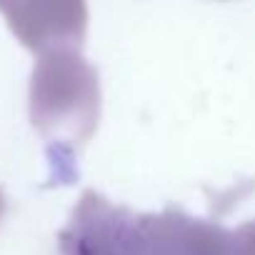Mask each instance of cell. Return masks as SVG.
Segmentation results:
<instances>
[{"instance_id": "cell-1", "label": "cell", "mask_w": 255, "mask_h": 255, "mask_svg": "<svg viewBox=\"0 0 255 255\" xmlns=\"http://www.w3.org/2000/svg\"><path fill=\"white\" fill-rule=\"evenodd\" d=\"M60 255H255V220L230 228L173 208L138 213L88 190L60 233Z\"/></svg>"}, {"instance_id": "cell-2", "label": "cell", "mask_w": 255, "mask_h": 255, "mask_svg": "<svg viewBox=\"0 0 255 255\" xmlns=\"http://www.w3.org/2000/svg\"><path fill=\"white\" fill-rule=\"evenodd\" d=\"M80 40L70 38L38 50L40 60L30 85L33 125L50 143V158L68 163L88 140L98 118V83L80 55Z\"/></svg>"}, {"instance_id": "cell-3", "label": "cell", "mask_w": 255, "mask_h": 255, "mask_svg": "<svg viewBox=\"0 0 255 255\" xmlns=\"http://www.w3.org/2000/svg\"><path fill=\"white\" fill-rule=\"evenodd\" d=\"M0 10L8 15V23L20 40L33 50L83 38L85 30L83 5H0Z\"/></svg>"}, {"instance_id": "cell-4", "label": "cell", "mask_w": 255, "mask_h": 255, "mask_svg": "<svg viewBox=\"0 0 255 255\" xmlns=\"http://www.w3.org/2000/svg\"><path fill=\"white\" fill-rule=\"evenodd\" d=\"M0 210H3V198H0Z\"/></svg>"}]
</instances>
